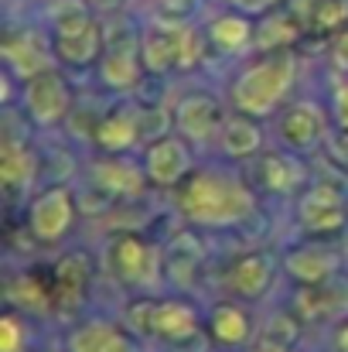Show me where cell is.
<instances>
[{"mask_svg": "<svg viewBox=\"0 0 348 352\" xmlns=\"http://www.w3.org/2000/svg\"><path fill=\"white\" fill-rule=\"evenodd\" d=\"M259 182L273 195H294L297 188H308V168L290 151H266L259 157Z\"/></svg>", "mask_w": 348, "mask_h": 352, "instance_id": "obj_14", "label": "cell"}, {"mask_svg": "<svg viewBox=\"0 0 348 352\" xmlns=\"http://www.w3.org/2000/svg\"><path fill=\"white\" fill-rule=\"evenodd\" d=\"M209 38H212V45L222 48V52H242V48L253 45L256 28H253L249 14H239V10H235V14H222V17H216V21L209 24Z\"/></svg>", "mask_w": 348, "mask_h": 352, "instance_id": "obj_25", "label": "cell"}, {"mask_svg": "<svg viewBox=\"0 0 348 352\" xmlns=\"http://www.w3.org/2000/svg\"><path fill=\"white\" fill-rule=\"evenodd\" d=\"M335 58H338L342 69H348V28L342 31V38H338V45H335Z\"/></svg>", "mask_w": 348, "mask_h": 352, "instance_id": "obj_37", "label": "cell"}, {"mask_svg": "<svg viewBox=\"0 0 348 352\" xmlns=\"http://www.w3.org/2000/svg\"><path fill=\"white\" fill-rule=\"evenodd\" d=\"M150 332L164 342H178L192 332H198V311L181 298H157L150 315Z\"/></svg>", "mask_w": 348, "mask_h": 352, "instance_id": "obj_18", "label": "cell"}, {"mask_svg": "<svg viewBox=\"0 0 348 352\" xmlns=\"http://www.w3.org/2000/svg\"><path fill=\"white\" fill-rule=\"evenodd\" d=\"M209 336H212L219 346H242V342H249V336H253V318H249L239 305L222 301V305H216L212 315H209Z\"/></svg>", "mask_w": 348, "mask_h": 352, "instance_id": "obj_23", "label": "cell"}, {"mask_svg": "<svg viewBox=\"0 0 348 352\" xmlns=\"http://www.w3.org/2000/svg\"><path fill=\"white\" fill-rule=\"evenodd\" d=\"M297 219L308 233H338L345 226V192H338L328 182L308 185L297 199Z\"/></svg>", "mask_w": 348, "mask_h": 352, "instance_id": "obj_7", "label": "cell"}, {"mask_svg": "<svg viewBox=\"0 0 348 352\" xmlns=\"http://www.w3.org/2000/svg\"><path fill=\"white\" fill-rule=\"evenodd\" d=\"M140 48H143V65L154 76H164L171 69H192L198 62V55H202L198 34L188 24L167 21V17H157L154 28L143 31Z\"/></svg>", "mask_w": 348, "mask_h": 352, "instance_id": "obj_3", "label": "cell"}, {"mask_svg": "<svg viewBox=\"0 0 348 352\" xmlns=\"http://www.w3.org/2000/svg\"><path fill=\"white\" fill-rule=\"evenodd\" d=\"M294 79H297V58L290 55V48L266 52L263 58H256L235 76L232 103L246 117H270L283 103V96L294 89Z\"/></svg>", "mask_w": 348, "mask_h": 352, "instance_id": "obj_2", "label": "cell"}, {"mask_svg": "<svg viewBox=\"0 0 348 352\" xmlns=\"http://www.w3.org/2000/svg\"><path fill=\"white\" fill-rule=\"evenodd\" d=\"M297 336H301V325H297V318L277 315V318L270 322V329H266V336H263V339H273V342L294 346V342H297Z\"/></svg>", "mask_w": 348, "mask_h": 352, "instance_id": "obj_32", "label": "cell"}, {"mask_svg": "<svg viewBox=\"0 0 348 352\" xmlns=\"http://www.w3.org/2000/svg\"><path fill=\"white\" fill-rule=\"evenodd\" d=\"M89 175H93V185H100L110 195H123V199L140 195L143 185L150 182L147 171H143V164H133L126 157H103V161H96L89 168Z\"/></svg>", "mask_w": 348, "mask_h": 352, "instance_id": "obj_16", "label": "cell"}, {"mask_svg": "<svg viewBox=\"0 0 348 352\" xmlns=\"http://www.w3.org/2000/svg\"><path fill=\"white\" fill-rule=\"evenodd\" d=\"M270 284H273V256L270 253L253 250V253H242L239 260H232L229 267L232 294H239L246 301H256V298L266 294Z\"/></svg>", "mask_w": 348, "mask_h": 352, "instance_id": "obj_15", "label": "cell"}, {"mask_svg": "<svg viewBox=\"0 0 348 352\" xmlns=\"http://www.w3.org/2000/svg\"><path fill=\"white\" fill-rule=\"evenodd\" d=\"M24 110H27V117L34 120L38 126L62 123V120L69 117V110H72V89H69V82L55 69L27 79L24 82Z\"/></svg>", "mask_w": 348, "mask_h": 352, "instance_id": "obj_5", "label": "cell"}, {"mask_svg": "<svg viewBox=\"0 0 348 352\" xmlns=\"http://www.w3.org/2000/svg\"><path fill=\"white\" fill-rule=\"evenodd\" d=\"M253 352H290V346H283V342H273V339H263L259 346Z\"/></svg>", "mask_w": 348, "mask_h": 352, "instance_id": "obj_38", "label": "cell"}, {"mask_svg": "<svg viewBox=\"0 0 348 352\" xmlns=\"http://www.w3.org/2000/svg\"><path fill=\"white\" fill-rule=\"evenodd\" d=\"M113 270L130 287L154 291L161 284V246L140 236H119L113 243Z\"/></svg>", "mask_w": 348, "mask_h": 352, "instance_id": "obj_6", "label": "cell"}, {"mask_svg": "<svg viewBox=\"0 0 348 352\" xmlns=\"http://www.w3.org/2000/svg\"><path fill=\"white\" fill-rule=\"evenodd\" d=\"M202 7V0H161V14L157 17H167V21H188L195 10Z\"/></svg>", "mask_w": 348, "mask_h": 352, "instance_id": "obj_33", "label": "cell"}, {"mask_svg": "<svg viewBox=\"0 0 348 352\" xmlns=\"http://www.w3.org/2000/svg\"><path fill=\"white\" fill-rule=\"evenodd\" d=\"M219 147L229 157H249V154H256L263 147V130H259L256 117L235 113V117L226 120L222 130H219Z\"/></svg>", "mask_w": 348, "mask_h": 352, "instance_id": "obj_24", "label": "cell"}, {"mask_svg": "<svg viewBox=\"0 0 348 352\" xmlns=\"http://www.w3.org/2000/svg\"><path fill=\"white\" fill-rule=\"evenodd\" d=\"M229 3L239 14H266V10H273L280 0H229Z\"/></svg>", "mask_w": 348, "mask_h": 352, "instance_id": "obj_35", "label": "cell"}, {"mask_svg": "<svg viewBox=\"0 0 348 352\" xmlns=\"http://www.w3.org/2000/svg\"><path fill=\"white\" fill-rule=\"evenodd\" d=\"M222 110L216 103V96H205V93H188L178 100L174 107V130L192 140V144H205L212 140L219 130H222Z\"/></svg>", "mask_w": 348, "mask_h": 352, "instance_id": "obj_10", "label": "cell"}, {"mask_svg": "<svg viewBox=\"0 0 348 352\" xmlns=\"http://www.w3.org/2000/svg\"><path fill=\"white\" fill-rule=\"evenodd\" d=\"M24 342H27V325L7 311L0 318V352H24Z\"/></svg>", "mask_w": 348, "mask_h": 352, "instance_id": "obj_30", "label": "cell"}, {"mask_svg": "<svg viewBox=\"0 0 348 352\" xmlns=\"http://www.w3.org/2000/svg\"><path fill=\"white\" fill-rule=\"evenodd\" d=\"M143 171L154 185L161 188H174L192 175V151L185 137H161L154 144H147L143 151Z\"/></svg>", "mask_w": 348, "mask_h": 352, "instance_id": "obj_9", "label": "cell"}, {"mask_svg": "<svg viewBox=\"0 0 348 352\" xmlns=\"http://www.w3.org/2000/svg\"><path fill=\"white\" fill-rule=\"evenodd\" d=\"M280 140L290 151H314L318 144L328 140V123L325 113L314 103H297L280 120Z\"/></svg>", "mask_w": 348, "mask_h": 352, "instance_id": "obj_13", "label": "cell"}, {"mask_svg": "<svg viewBox=\"0 0 348 352\" xmlns=\"http://www.w3.org/2000/svg\"><path fill=\"white\" fill-rule=\"evenodd\" d=\"M38 171V157L31 154V147L10 133H3V144H0V182L7 192H17V188H27L31 178Z\"/></svg>", "mask_w": 348, "mask_h": 352, "instance_id": "obj_22", "label": "cell"}, {"mask_svg": "<svg viewBox=\"0 0 348 352\" xmlns=\"http://www.w3.org/2000/svg\"><path fill=\"white\" fill-rule=\"evenodd\" d=\"M89 287V267H86V256H62L55 263V287H51V305L58 311H72L79 308L82 294Z\"/></svg>", "mask_w": 348, "mask_h": 352, "instance_id": "obj_21", "label": "cell"}, {"mask_svg": "<svg viewBox=\"0 0 348 352\" xmlns=\"http://www.w3.org/2000/svg\"><path fill=\"white\" fill-rule=\"evenodd\" d=\"M335 342H338V352H348V322L338 329V336H335Z\"/></svg>", "mask_w": 348, "mask_h": 352, "instance_id": "obj_39", "label": "cell"}, {"mask_svg": "<svg viewBox=\"0 0 348 352\" xmlns=\"http://www.w3.org/2000/svg\"><path fill=\"white\" fill-rule=\"evenodd\" d=\"M154 301H157V298H140V301H133V305L126 308V325H130L133 332H140V336H154V332H150Z\"/></svg>", "mask_w": 348, "mask_h": 352, "instance_id": "obj_31", "label": "cell"}, {"mask_svg": "<svg viewBox=\"0 0 348 352\" xmlns=\"http://www.w3.org/2000/svg\"><path fill=\"white\" fill-rule=\"evenodd\" d=\"M147 65H143V48L140 38L133 31H119L113 38H106V48L100 55V82L113 93H126L143 79Z\"/></svg>", "mask_w": 348, "mask_h": 352, "instance_id": "obj_4", "label": "cell"}, {"mask_svg": "<svg viewBox=\"0 0 348 352\" xmlns=\"http://www.w3.org/2000/svg\"><path fill=\"white\" fill-rule=\"evenodd\" d=\"M48 21H51V34H79L89 24H96L86 0H51Z\"/></svg>", "mask_w": 348, "mask_h": 352, "instance_id": "obj_26", "label": "cell"}, {"mask_svg": "<svg viewBox=\"0 0 348 352\" xmlns=\"http://www.w3.org/2000/svg\"><path fill=\"white\" fill-rule=\"evenodd\" d=\"M311 21H314V31H325V34L345 31L348 28V0H318Z\"/></svg>", "mask_w": 348, "mask_h": 352, "instance_id": "obj_28", "label": "cell"}, {"mask_svg": "<svg viewBox=\"0 0 348 352\" xmlns=\"http://www.w3.org/2000/svg\"><path fill=\"white\" fill-rule=\"evenodd\" d=\"M174 126V110L164 107H140V140H161Z\"/></svg>", "mask_w": 348, "mask_h": 352, "instance_id": "obj_29", "label": "cell"}, {"mask_svg": "<svg viewBox=\"0 0 348 352\" xmlns=\"http://www.w3.org/2000/svg\"><path fill=\"white\" fill-rule=\"evenodd\" d=\"M96 3H106V7H119L123 0H96Z\"/></svg>", "mask_w": 348, "mask_h": 352, "instance_id": "obj_40", "label": "cell"}, {"mask_svg": "<svg viewBox=\"0 0 348 352\" xmlns=\"http://www.w3.org/2000/svg\"><path fill=\"white\" fill-rule=\"evenodd\" d=\"M93 140L106 151V154H123L140 140V107H119L113 113L96 123Z\"/></svg>", "mask_w": 348, "mask_h": 352, "instance_id": "obj_17", "label": "cell"}, {"mask_svg": "<svg viewBox=\"0 0 348 352\" xmlns=\"http://www.w3.org/2000/svg\"><path fill=\"white\" fill-rule=\"evenodd\" d=\"M328 154H332V161H338V164H345L348 168V126H335V130H328Z\"/></svg>", "mask_w": 348, "mask_h": 352, "instance_id": "obj_34", "label": "cell"}, {"mask_svg": "<svg viewBox=\"0 0 348 352\" xmlns=\"http://www.w3.org/2000/svg\"><path fill=\"white\" fill-rule=\"evenodd\" d=\"M72 223H76V199L62 185L58 188H45L31 202V209H27V226H31V233H34L38 243L62 239L72 230Z\"/></svg>", "mask_w": 348, "mask_h": 352, "instance_id": "obj_8", "label": "cell"}, {"mask_svg": "<svg viewBox=\"0 0 348 352\" xmlns=\"http://www.w3.org/2000/svg\"><path fill=\"white\" fill-rule=\"evenodd\" d=\"M181 212L188 223L195 226H212V230H222V226H235V223H246L253 212H256V199L253 192L222 171H198L188 178L185 192H181Z\"/></svg>", "mask_w": 348, "mask_h": 352, "instance_id": "obj_1", "label": "cell"}, {"mask_svg": "<svg viewBox=\"0 0 348 352\" xmlns=\"http://www.w3.org/2000/svg\"><path fill=\"white\" fill-rule=\"evenodd\" d=\"M51 58H55V48L38 31H17V34H7V41H3V62L21 82L48 72Z\"/></svg>", "mask_w": 348, "mask_h": 352, "instance_id": "obj_11", "label": "cell"}, {"mask_svg": "<svg viewBox=\"0 0 348 352\" xmlns=\"http://www.w3.org/2000/svg\"><path fill=\"white\" fill-rule=\"evenodd\" d=\"M335 120L348 126V82H342L338 89H335Z\"/></svg>", "mask_w": 348, "mask_h": 352, "instance_id": "obj_36", "label": "cell"}, {"mask_svg": "<svg viewBox=\"0 0 348 352\" xmlns=\"http://www.w3.org/2000/svg\"><path fill=\"white\" fill-rule=\"evenodd\" d=\"M283 267L297 284H328L342 267V253L332 243H301L287 250Z\"/></svg>", "mask_w": 348, "mask_h": 352, "instance_id": "obj_12", "label": "cell"}, {"mask_svg": "<svg viewBox=\"0 0 348 352\" xmlns=\"http://www.w3.org/2000/svg\"><path fill=\"white\" fill-rule=\"evenodd\" d=\"M297 34H301V28H297L287 14H266L263 24L256 28L253 45H256L259 52H287V45L297 41Z\"/></svg>", "mask_w": 348, "mask_h": 352, "instance_id": "obj_27", "label": "cell"}, {"mask_svg": "<svg viewBox=\"0 0 348 352\" xmlns=\"http://www.w3.org/2000/svg\"><path fill=\"white\" fill-rule=\"evenodd\" d=\"M69 352H137V342L113 322H86L69 332Z\"/></svg>", "mask_w": 348, "mask_h": 352, "instance_id": "obj_19", "label": "cell"}, {"mask_svg": "<svg viewBox=\"0 0 348 352\" xmlns=\"http://www.w3.org/2000/svg\"><path fill=\"white\" fill-rule=\"evenodd\" d=\"M51 48H55V58H58V62H65V65H72V69H86V65L100 62V55H103V48H106L103 28H100V21H96V24H89V28L79 31V34H51Z\"/></svg>", "mask_w": 348, "mask_h": 352, "instance_id": "obj_20", "label": "cell"}]
</instances>
